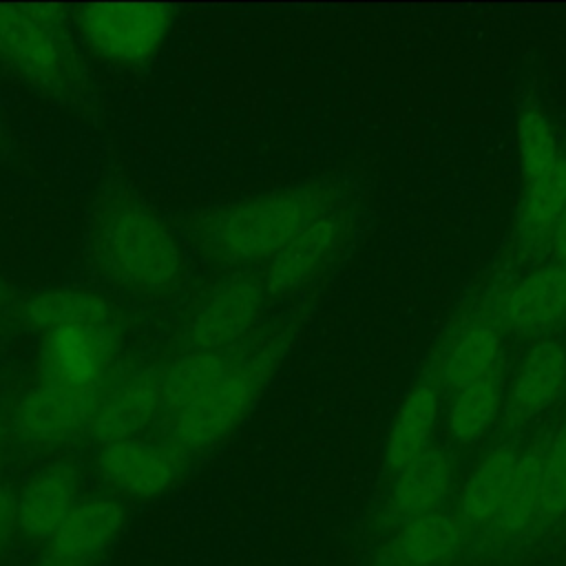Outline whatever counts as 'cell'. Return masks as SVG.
<instances>
[{
    "mask_svg": "<svg viewBox=\"0 0 566 566\" xmlns=\"http://www.w3.org/2000/svg\"><path fill=\"white\" fill-rule=\"evenodd\" d=\"M91 256L102 276L137 296H161L184 272V250L172 228L128 192L106 195L91 221Z\"/></svg>",
    "mask_w": 566,
    "mask_h": 566,
    "instance_id": "obj_1",
    "label": "cell"
},
{
    "mask_svg": "<svg viewBox=\"0 0 566 566\" xmlns=\"http://www.w3.org/2000/svg\"><path fill=\"white\" fill-rule=\"evenodd\" d=\"M325 210L312 190L263 192L206 214L195 237L199 248L221 263H252L276 256L307 223Z\"/></svg>",
    "mask_w": 566,
    "mask_h": 566,
    "instance_id": "obj_2",
    "label": "cell"
},
{
    "mask_svg": "<svg viewBox=\"0 0 566 566\" xmlns=\"http://www.w3.org/2000/svg\"><path fill=\"white\" fill-rule=\"evenodd\" d=\"M0 62L31 88L55 97L71 93L80 62L64 7L0 4Z\"/></svg>",
    "mask_w": 566,
    "mask_h": 566,
    "instance_id": "obj_3",
    "label": "cell"
},
{
    "mask_svg": "<svg viewBox=\"0 0 566 566\" xmlns=\"http://www.w3.org/2000/svg\"><path fill=\"white\" fill-rule=\"evenodd\" d=\"M272 352L230 360L223 376L190 407L166 420L168 442L186 455L201 453L228 438L250 411L268 371Z\"/></svg>",
    "mask_w": 566,
    "mask_h": 566,
    "instance_id": "obj_4",
    "label": "cell"
},
{
    "mask_svg": "<svg viewBox=\"0 0 566 566\" xmlns=\"http://www.w3.org/2000/svg\"><path fill=\"white\" fill-rule=\"evenodd\" d=\"M175 22L170 4L102 2L82 4L75 13L77 35L99 60L139 66L157 55Z\"/></svg>",
    "mask_w": 566,
    "mask_h": 566,
    "instance_id": "obj_5",
    "label": "cell"
},
{
    "mask_svg": "<svg viewBox=\"0 0 566 566\" xmlns=\"http://www.w3.org/2000/svg\"><path fill=\"white\" fill-rule=\"evenodd\" d=\"M265 285L248 272L212 283L190 307L184 321V340L197 352H221L245 336L261 318Z\"/></svg>",
    "mask_w": 566,
    "mask_h": 566,
    "instance_id": "obj_6",
    "label": "cell"
},
{
    "mask_svg": "<svg viewBox=\"0 0 566 566\" xmlns=\"http://www.w3.org/2000/svg\"><path fill=\"white\" fill-rule=\"evenodd\" d=\"M119 349L117 325H62L42 334L38 378L99 394Z\"/></svg>",
    "mask_w": 566,
    "mask_h": 566,
    "instance_id": "obj_7",
    "label": "cell"
},
{
    "mask_svg": "<svg viewBox=\"0 0 566 566\" xmlns=\"http://www.w3.org/2000/svg\"><path fill=\"white\" fill-rule=\"evenodd\" d=\"M126 522L128 513L117 497H82L57 531L35 548L29 566H102L117 546Z\"/></svg>",
    "mask_w": 566,
    "mask_h": 566,
    "instance_id": "obj_8",
    "label": "cell"
},
{
    "mask_svg": "<svg viewBox=\"0 0 566 566\" xmlns=\"http://www.w3.org/2000/svg\"><path fill=\"white\" fill-rule=\"evenodd\" d=\"M188 455L175 444L130 438L99 447L95 469L102 482L122 497L157 500L168 493L186 469Z\"/></svg>",
    "mask_w": 566,
    "mask_h": 566,
    "instance_id": "obj_9",
    "label": "cell"
},
{
    "mask_svg": "<svg viewBox=\"0 0 566 566\" xmlns=\"http://www.w3.org/2000/svg\"><path fill=\"white\" fill-rule=\"evenodd\" d=\"M157 413H161V369L137 363L104 385L86 431L99 447H106L139 438Z\"/></svg>",
    "mask_w": 566,
    "mask_h": 566,
    "instance_id": "obj_10",
    "label": "cell"
},
{
    "mask_svg": "<svg viewBox=\"0 0 566 566\" xmlns=\"http://www.w3.org/2000/svg\"><path fill=\"white\" fill-rule=\"evenodd\" d=\"M99 394L75 391L38 378L13 405V431L24 444L38 449L71 442L88 427Z\"/></svg>",
    "mask_w": 566,
    "mask_h": 566,
    "instance_id": "obj_11",
    "label": "cell"
},
{
    "mask_svg": "<svg viewBox=\"0 0 566 566\" xmlns=\"http://www.w3.org/2000/svg\"><path fill=\"white\" fill-rule=\"evenodd\" d=\"M82 500V475L71 460L35 469L15 493V535L42 546Z\"/></svg>",
    "mask_w": 566,
    "mask_h": 566,
    "instance_id": "obj_12",
    "label": "cell"
},
{
    "mask_svg": "<svg viewBox=\"0 0 566 566\" xmlns=\"http://www.w3.org/2000/svg\"><path fill=\"white\" fill-rule=\"evenodd\" d=\"M467 537L462 520L447 511H433L400 524L378 548L374 566H440L458 553Z\"/></svg>",
    "mask_w": 566,
    "mask_h": 566,
    "instance_id": "obj_13",
    "label": "cell"
},
{
    "mask_svg": "<svg viewBox=\"0 0 566 566\" xmlns=\"http://www.w3.org/2000/svg\"><path fill=\"white\" fill-rule=\"evenodd\" d=\"M453 484V460L440 447H429L418 460L396 473L387 500V515L396 524H407L427 513L440 511Z\"/></svg>",
    "mask_w": 566,
    "mask_h": 566,
    "instance_id": "obj_14",
    "label": "cell"
},
{
    "mask_svg": "<svg viewBox=\"0 0 566 566\" xmlns=\"http://www.w3.org/2000/svg\"><path fill=\"white\" fill-rule=\"evenodd\" d=\"M566 385V349L555 340H542L522 360L506 398V418L524 422L546 411Z\"/></svg>",
    "mask_w": 566,
    "mask_h": 566,
    "instance_id": "obj_15",
    "label": "cell"
},
{
    "mask_svg": "<svg viewBox=\"0 0 566 566\" xmlns=\"http://www.w3.org/2000/svg\"><path fill=\"white\" fill-rule=\"evenodd\" d=\"M338 223L323 212L307 223L276 256H272L265 274V292L283 296L296 292L310 283L316 272L325 265L327 256L336 248Z\"/></svg>",
    "mask_w": 566,
    "mask_h": 566,
    "instance_id": "obj_16",
    "label": "cell"
},
{
    "mask_svg": "<svg viewBox=\"0 0 566 566\" xmlns=\"http://www.w3.org/2000/svg\"><path fill=\"white\" fill-rule=\"evenodd\" d=\"M506 321L522 332L548 327L566 316V265H546L509 292L504 301Z\"/></svg>",
    "mask_w": 566,
    "mask_h": 566,
    "instance_id": "obj_17",
    "label": "cell"
},
{
    "mask_svg": "<svg viewBox=\"0 0 566 566\" xmlns=\"http://www.w3.org/2000/svg\"><path fill=\"white\" fill-rule=\"evenodd\" d=\"M22 321L40 334L62 325H117L106 296L82 287H53L31 294L22 305Z\"/></svg>",
    "mask_w": 566,
    "mask_h": 566,
    "instance_id": "obj_18",
    "label": "cell"
},
{
    "mask_svg": "<svg viewBox=\"0 0 566 566\" xmlns=\"http://www.w3.org/2000/svg\"><path fill=\"white\" fill-rule=\"evenodd\" d=\"M517 458L520 451L513 444H500L475 464L458 500V517L467 528L484 526L495 520Z\"/></svg>",
    "mask_w": 566,
    "mask_h": 566,
    "instance_id": "obj_19",
    "label": "cell"
},
{
    "mask_svg": "<svg viewBox=\"0 0 566 566\" xmlns=\"http://www.w3.org/2000/svg\"><path fill=\"white\" fill-rule=\"evenodd\" d=\"M438 418V391L422 382L402 400L385 444V464L396 475L427 449Z\"/></svg>",
    "mask_w": 566,
    "mask_h": 566,
    "instance_id": "obj_20",
    "label": "cell"
},
{
    "mask_svg": "<svg viewBox=\"0 0 566 566\" xmlns=\"http://www.w3.org/2000/svg\"><path fill=\"white\" fill-rule=\"evenodd\" d=\"M230 358L221 352L190 349L161 369V416L175 418L201 398L228 369Z\"/></svg>",
    "mask_w": 566,
    "mask_h": 566,
    "instance_id": "obj_21",
    "label": "cell"
},
{
    "mask_svg": "<svg viewBox=\"0 0 566 566\" xmlns=\"http://www.w3.org/2000/svg\"><path fill=\"white\" fill-rule=\"evenodd\" d=\"M544 451L546 444H533L520 453L513 478L493 520L500 533L517 535L537 517Z\"/></svg>",
    "mask_w": 566,
    "mask_h": 566,
    "instance_id": "obj_22",
    "label": "cell"
},
{
    "mask_svg": "<svg viewBox=\"0 0 566 566\" xmlns=\"http://www.w3.org/2000/svg\"><path fill=\"white\" fill-rule=\"evenodd\" d=\"M502 380L497 369L486 378L458 389L449 407V433L458 444H475L493 424L502 407Z\"/></svg>",
    "mask_w": 566,
    "mask_h": 566,
    "instance_id": "obj_23",
    "label": "cell"
},
{
    "mask_svg": "<svg viewBox=\"0 0 566 566\" xmlns=\"http://www.w3.org/2000/svg\"><path fill=\"white\" fill-rule=\"evenodd\" d=\"M500 349H502V340L493 327L489 325L469 327L455 338V343L451 345L444 358V367H442L444 382L458 391L486 378L489 374L495 371Z\"/></svg>",
    "mask_w": 566,
    "mask_h": 566,
    "instance_id": "obj_24",
    "label": "cell"
},
{
    "mask_svg": "<svg viewBox=\"0 0 566 566\" xmlns=\"http://www.w3.org/2000/svg\"><path fill=\"white\" fill-rule=\"evenodd\" d=\"M526 186L520 208V226L524 234L533 239L553 234L555 223L566 208V157H559L544 175Z\"/></svg>",
    "mask_w": 566,
    "mask_h": 566,
    "instance_id": "obj_25",
    "label": "cell"
},
{
    "mask_svg": "<svg viewBox=\"0 0 566 566\" xmlns=\"http://www.w3.org/2000/svg\"><path fill=\"white\" fill-rule=\"evenodd\" d=\"M517 155L522 175L528 181L544 175L557 159V137L539 111H526L517 122Z\"/></svg>",
    "mask_w": 566,
    "mask_h": 566,
    "instance_id": "obj_26",
    "label": "cell"
},
{
    "mask_svg": "<svg viewBox=\"0 0 566 566\" xmlns=\"http://www.w3.org/2000/svg\"><path fill=\"white\" fill-rule=\"evenodd\" d=\"M566 515V424L546 444L537 517L555 522Z\"/></svg>",
    "mask_w": 566,
    "mask_h": 566,
    "instance_id": "obj_27",
    "label": "cell"
},
{
    "mask_svg": "<svg viewBox=\"0 0 566 566\" xmlns=\"http://www.w3.org/2000/svg\"><path fill=\"white\" fill-rule=\"evenodd\" d=\"M15 537V493L0 484V553Z\"/></svg>",
    "mask_w": 566,
    "mask_h": 566,
    "instance_id": "obj_28",
    "label": "cell"
},
{
    "mask_svg": "<svg viewBox=\"0 0 566 566\" xmlns=\"http://www.w3.org/2000/svg\"><path fill=\"white\" fill-rule=\"evenodd\" d=\"M553 245H555V254L562 261V265H566V208L559 217V221L555 223L553 230Z\"/></svg>",
    "mask_w": 566,
    "mask_h": 566,
    "instance_id": "obj_29",
    "label": "cell"
},
{
    "mask_svg": "<svg viewBox=\"0 0 566 566\" xmlns=\"http://www.w3.org/2000/svg\"><path fill=\"white\" fill-rule=\"evenodd\" d=\"M0 303H2V283H0Z\"/></svg>",
    "mask_w": 566,
    "mask_h": 566,
    "instance_id": "obj_30",
    "label": "cell"
},
{
    "mask_svg": "<svg viewBox=\"0 0 566 566\" xmlns=\"http://www.w3.org/2000/svg\"><path fill=\"white\" fill-rule=\"evenodd\" d=\"M0 471H2V462H0Z\"/></svg>",
    "mask_w": 566,
    "mask_h": 566,
    "instance_id": "obj_31",
    "label": "cell"
}]
</instances>
